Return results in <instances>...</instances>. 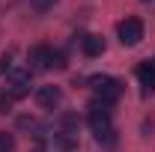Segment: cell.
Segmentation results:
<instances>
[{
	"mask_svg": "<svg viewBox=\"0 0 155 152\" xmlns=\"http://www.w3.org/2000/svg\"><path fill=\"white\" fill-rule=\"evenodd\" d=\"M90 87H93V93H96L104 104H114L116 98L122 95V84H119L116 78H107V75H93L90 78Z\"/></svg>",
	"mask_w": 155,
	"mask_h": 152,
	"instance_id": "cell-1",
	"label": "cell"
},
{
	"mask_svg": "<svg viewBox=\"0 0 155 152\" xmlns=\"http://www.w3.org/2000/svg\"><path fill=\"white\" fill-rule=\"evenodd\" d=\"M116 36H119V42H122L125 48L140 45V39H143V21H140V18H125V21H119Z\"/></svg>",
	"mask_w": 155,
	"mask_h": 152,
	"instance_id": "cell-2",
	"label": "cell"
},
{
	"mask_svg": "<svg viewBox=\"0 0 155 152\" xmlns=\"http://www.w3.org/2000/svg\"><path fill=\"white\" fill-rule=\"evenodd\" d=\"M90 128L96 131V137L98 134H104V131H110V104H104V101H93L90 104Z\"/></svg>",
	"mask_w": 155,
	"mask_h": 152,
	"instance_id": "cell-3",
	"label": "cell"
},
{
	"mask_svg": "<svg viewBox=\"0 0 155 152\" xmlns=\"http://www.w3.org/2000/svg\"><path fill=\"white\" fill-rule=\"evenodd\" d=\"M30 93V69H9V95L21 98Z\"/></svg>",
	"mask_w": 155,
	"mask_h": 152,
	"instance_id": "cell-4",
	"label": "cell"
},
{
	"mask_svg": "<svg viewBox=\"0 0 155 152\" xmlns=\"http://www.w3.org/2000/svg\"><path fill=\"white\" fill-rule=\"evenodd\" d=\"M27 69L30 72H45V69H51V48H45V45H33L30 48V54H27Z\"/></svg>",
	"mask_w": 155,
	"mask_h": 152,
	"instance_id": "cell-5",
	"label": "cell"
},
{
	"mask_svg": "<svg viewBox=\"0 0 155 152\" xmlns=\"http://www.w3.org/2000/svg\"><path fill=\"white\" fill-rule=\"evenodd\" d=\"M137 81H140V93L152 95L155 93V63H140L137 66Z\"/></svg>",
	"mask_w": 155,
	"mask_h": 152,
	"instance_id": "cell-6",
	"label": "cell"
},
{
	"mask_svg": "<svg viewBox=\"0 0 155 152\" xmlns=\"http://www.w3.org/2000/svg\"><path fill=\"white\" fill-rule=\"evenodd\" d=\"M63 93H60V87H36V104L39 107H57Z\"/></svg>",
	"mask_w": 155,
	"mask_h": 152,
	"instance_id": "cell-7",
	"label": "cell"
},
{
	"mask_svg": "<svg viewBox=\"0 0 155 152\" xmlns=\"http://www.w3.org/2000/svg\"><path fill=\"white\" fill-rule=\"evenodd\" d=\"M54 149L57 152H75L78 149V134L75 131H57L54 134Z\"/></svg>",
	"mask_w": 155,
	"mask_h": 152,
	"instance_id": "cell-8",
	"label": "cell"
},
{
	"mask_svg": "<svg viewBox=\"0 0 155 152\" xmlns=\"http://www.w3.org/2000/svg\"><path fill=\"white\" fill-rule=\"evenodd\" d=\"M81 48H84L87 57H98V54L104 51V39L101 36H84L81 39Z\"/></svg>",
	"mask_w": 155,
	"mask_h": 152,
	"instance_id": "cell-9",
	"label": "cell"
},
{
	"mask_svg": "<svg viewBox=\"0 0 155 152\" xmlns=\"http://www.w3.org/2000/svg\"><path fill=\"white\" fill-rule=\"evenodd\" d=\"M54 3H57V0H30V9L39 12V15H45V12H51V9H54Z\"/></svg>",
	"mask_w": 155,
	"mask_h": 152,
	"instance_id": "cell-10",
	"label": "cell"
},
{
	"mask_svg": "<svg viewBox=\"0 0 155 152\" xmlns=\"http://www.w3.org/2000/svg\"><path fill=\"white\" fill-rule=\"evenodd\" d=\"M15 149V137L9 131H0V152H12Z\"/></svg>",
	"mask_w": 155,
	"mask_h": 152,
	"instance_id": "cell-11",
	"label": "cell"
},
{
	"mask_svg": "<svg viewBox=\"0 0 155 152\" xmlns=\"http://www.w3.org/2000/svg\"><path fill=\"white\" fill-rule=\"evenodd\" d=\"M51 66H54V69H63V66H66V57H63L60 51H51Z\"/></svg>",
	"mask_w": 155,
	"mask_h": 152,
	"instance_id": "cell-12",
	"label": "cell"
},
{
	"mask_svg": "<svg viewBox=\"0 0 155 152\" xmlns=\"http://www.w3.org/2000/svg\"><path fill=\"white\" fill-rule=\"evenodd\" d=\"M3 69L9 72V54H6V57H0V72H3Z\"/></svg>",
	"mask_w": 155,
	"mask_h": 152,
	"instance_id": "cell-13",
	"label": "cell"
}]
</instances>
